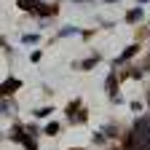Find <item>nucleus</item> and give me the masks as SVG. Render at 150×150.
<instances>
[{"instance_id": "f257e3e1", "label": "nucleus", "mask_w": 150, "mask_h": 150, "mask_svg": "<svg viewBox=\"0 0 150 150\" xmlns=\"http://www.w3.org/2000/svg\"><path fill=\"white\" fill-rule=\"evenodd\" d=\"M147 99H150V97H147Z\"/></svg>"}]
</instances>
